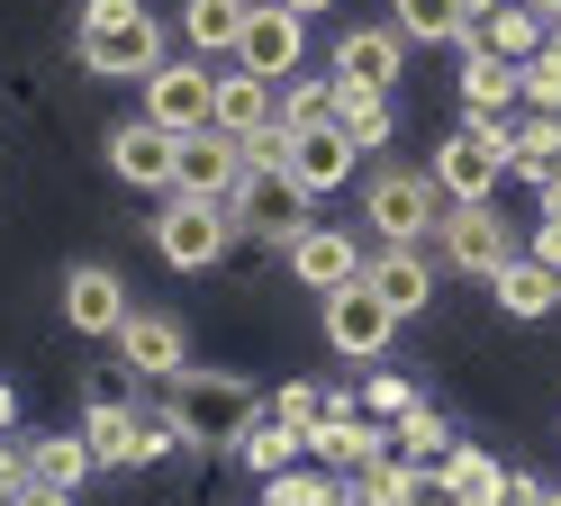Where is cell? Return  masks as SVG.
<instances>
[{
	"label": "cell",
	"instance_id": "f35d334b",
	"mask_svg": "<svg viewBox=\"0 0 561 506\" xmlns=\"http://www.w3.org/2000/svg\"><path fill=\"white\" fill-rule=\"evenodd\" d=\"M27 480H37V461H27V444H19V434H0V506H10Z\"/></svg>",
	"mask_w": 561,
	"mask_h": 506
},
{
	"label": "cell",
	"instance_id": "d4e9b609",
	"mask_svg": "<svg viewBox=\"0 0 561 506\" xmlns=\"http://www.w3.org/2000/svg\"><path fill=\"white\" fill-rule=\"evenodd\" d=\"M244 10H254V0H182V46H191L199 64H208V55H236Z\"/></svg>",
	"mask_w": 561,
	"mask_h": 506
},
{
	"label": "cell",
	"instance_id": "f6af8a7d",
	"mask_svg": "<svg viewBox=\"0 0 561 506\" xmlns=\"http://www.w3.org/2000/svg\"><path fill=\"white\" fill-rule=\"evenodd\" d=\"M280 10H290V19H318V10H335V0H280Z\"/></svg>",
	"mask_w": 561,
	"mask_h": 506
},
{
	"label": "cell",
	"instance_id": "d6986e66",
	"mask_svg": "<svg viewBox=\"0 0 561 506\" xmlns=\"http://www.w3.org/2000/svg\"><path fill=\"white\" fill-rule=\"evenodd\" d=\"M363 289H380V308L390 317H426V299H435V263L416 244H380L371 263H363Z\"/></svg>",
	"mask_w": 561,
	"mask_h": 506
},
{
	"label": "cell",
	"instance_id": "cb8c5ba5",
	"mask_svg": "<svg viewBox=\"0 0 561 506\" xmlns=\"http://www.w3.org/2000/svg\"><path fill=\"white\" fill-rule=\"evenodd\" d=\"M489 299H499L507 317H552V308H561V280L535 263V253H516V263L489 272Z\"/></svg>",
	"mask_w": 561,
	"mask_h": 506
},
{
	"label": "cell",
	"instance_id": "8992f818",
	"mask_svg": "<svg viewBox=\"0 0 561 506\" xmlns=\"http://www.w3.org/2000/svg\"><path fill=\"white\" fill-rule=\"evenodd\" d=\"M227 217H236V235H263V244H290L308 227V191L290 172H272V163H244V181L227 191Z\"/></svg>",
	"mask_w": 561,
	"mask_h": 506
},
{
	"label": "cell",
	"instance_id": "681fc988",
	"mask_svg": "<svg viewBox=\"0 0 561 506\" xmlns=\"http://www.w3.org/2000/svg\"><path fill=\"white\" fill-rule=\"evenodd\" d=\"M416 506H444V497H435V480H426V497H416Z\"/></svg>",
	"mask_w": 561,
	"mask_h": 506
},
{
	"label": "cell",
	"instance_id": "30bf717a",
	"mask_svg": "<svg viewBox=\"0 0 561 506\" xmlns=\"http://www.w3.org/2000/svg\"><path fill=\"white\" fill-rule=\"evenodd\" d=\"M73 55H82V72L146 82V72L163 64V27H154V10H146V19H118V27H82V36H73Z\"/></svg>",
	"mask_w": 561,
	"mask_h": 506
},
{
	"label": "cell",
	"instance_id": "484cf974",
	"mask_svg": "<svg viewBox=\"0 0 561 506\" xmlns=\"http://www.w3.org/2000/svg\"><path fill=\"white\" fill-rule=\"evenodd\" d=\"M299 452H308V434H290V425L272 416V407H263L254 425L236 434V461L254 470V480H280V470H299Z\"/></svg>",
	"mask_w": 561,
	"mask_h": 506
},
{
	"label": "cell",
	"instance_id": "603a6c76",
	"mask_svg": "<svg viewBox=\"0 0 561 506\" xmlns=\"http://www.w3.org/2000/svg\"><path fill=\"white\" fill-rule=\"evenodd\" d=\"M208 127H227L236 145H254L272 127V82H263V72H218V108H208Z\"/></svg>",
	"mask_w": 561,
	"mask_h": 506
},
{
	"label": "cell",
	"instance_id": "60d3db41",
	"mask_svg": "<svg viewBox=\"0 0 561 506\" xmlns=\"http://www.w3.org/2000/svg\"><path fill=\"white\" fill-rule=\"evenodd\" d=\"M118 19H146V0H82V27H118Z\"/></svg>",
	"mask_w": 561,
	"mask_h": 506
},
{
	"label": "cell",
	"instance_id": "44dd1931",
	"mask_svg": "<svg viewBox=\"0 0 561 506\" xmlns=\"http://www.w3.org/2000/svg\"><path fill=\"white\" fill-rule=\"evenodd\" d=\"M308 452H318V470H335V480H354L363 461H380L390 452V434H380L363 407H344V416H327L318 434H308Z\"/></svg>",
	"mask_w": 561,
	"mask_h": 506
},
{
	"label": "cell",
	"instance_id": "6da1fadb",
	"mask_svg": "<svg viewBox=\"0 0 561 506\" xmlns=\"http://www.w3.org/2000/svg\"><path fill=\"white\" fill-rule=\"evenodd\" d=\"M163 425H172V444H191V452H236V434L263 416V398L254 380H236V371H182V380H163Z\"/></svg>",
	"mask_w": 561,
	"mask_h": 506
},
{
	"label": "cell",
	"instance_id": "7bdbcfd3",
	"mask_svg": "<svg viewBox=\"0 0 561 506\" xmlns=\"http://www.w3.org/2000/svg\"><path fill=\"white\" fill-rule=\"evenodd\" d=\"M10 506H73V488H46V480H27V488H19Z\"/></svg>",
	"mask_w": 561,
	"mask_h": 506
},
{
	"label": "cell",
	"instance_id": "e575fe53",
	"mask_svg": "<svg viewBox=\"0 0 561 506\" xmlns=\"http://www.w3.org/2000/svg\"><path fill=\"white\" fill-rule=\"evenodd\" d=\"M344 407H354V398H344V389H318V380L272 389V416L290 425V434H318V425H327V416H344Z\"/></svg>",
	"mask_w": 561,
	"mask_h": 506
},
{
	"label": "cell",
	"instance_id": "4316f807",
	"mask_svg": "<svg viewBox=\"0 0 561 506\" xmlns=\"http://www.w3.org/2000/svg\"><path fill=\"white\" fill-rule=\"evenodd\" d=\"M344 497H354V506H416V497H426V470L399 461V452H380V461H363L354 480H344Z\"/></svg>",
	"mask_w": 561,
	"mask_h": 506
},
{
	"label": "cell",
	"instance_id": "8d00e7d4",
	"mask_svg": "<svg viewBox=\"0 0 561 506\" xmlns=\"http://www.w3.org/2000/svg\"><path fill=\"white\" fill-rule=\"evenodd\" d=\"M516 91H525V108H535V118H561V36H552L535 64H516Z\"/></svg>",
	"mask_w": 561,
	"mask_h": 506
},
{
	"label": "cell",
	"instance_id": "74e56055",
	"mask_svg": "<svg viewBox=\"0 0 561 506\" xmlns=\"http://www.w3.org/2000/svg\"><path fill=\"white\" fill-rule=\"evenodd\" d=\"M408 407H416V389H408L399 371H371V380H363V416H371V425H399Z\"/></svg>",
	"mask_w": 561,
	"mask_h": 506
},
{
	"label": "cell",
	"instance_id": "c3c4849f",
	"mask_svg": "<svg viewBox=\"0 0 561 506\" xmlns=\"http://www.w3.org/2000/svg\"><path fill=\"white\" fill-rule=\"evenodd\" d=\"M535 10H543V19H561V0H535Z\"/></svg>",
	"mask_w": 561,
	"mask_h": 506
},
{
	"label": "cell",
	"instance_id": "f546056e",
	"mask_svg": "<svg viewBox=\"0 0 561 506\" xmlns=\"http://www.w3.org/2000/svg\"><path fill=\"white\" fill-rule=\"evenodd\" d=\"M390 27L416 36V46H462V0H390Z\"/></svg>",
	"mask_w": 561,
	"mask_h": 506
},
{
	"label": "cell",
	"instance_id": "83f0119b",
	"mask_svg": "<svg viewBox=\"0 0 561 506\" xmlns=\"http://www.w3.org/2000/svg\"><path fill=\"white\" fill-rule=\"evenodd\" d=\"M335 127H344L354 154H371V145H390L399 108H390V91H344V82H335Z\"/></svg>",
	"mask_w": 561,
	"mask_h": 506
},
{
	"label": "cell",
	"instance_id": "bcb514c9",
	"mask_svg": "<svg viewBox=\"0 0 561 506\" xmlns=\"http://www.w3.org/2000/svg\"><path fill=\"white\" fill-rule=\"evenodd\" d=\"M489 10H507V0H462V19H489Z\"/></svg>",
	"mask_w": 561,
	"mask_h": 506
},
{
	"label": "cell",
	"instance_id": "ffe728a7",
	"mask_svg": "<svg viewBox=\"0 0 561 506\" xmlns=\"http://www.w3.org/2000/svg\"><path fill=\"white\" fill-rule=\"evenodd\" d=\"M354 145H344V127H308V136H290V154H280V172L299 181L308 199H327V191H344V181H354Z\"/></svg>",
	"mask_w": 561,
	"mask_h": 506
},
{
	"label": "cell",
	"instance_id": "52a82bcc",
	"mask_svg": "<svg viewBox=\"0 0 561 506\" xmlns=\"http://www.w3.org/2000/svg\"><path fill=\"white\" fill-rule=\"evenodd\" d=\"M208 108H218V72H208L199 55H163V64L146 72V118H154L163 136L208 127Z\"/></svg>",
	"mask_w": 561,
	"mask_h": 506
},
{
	"label": "cell",
	"instance_id": "277c9868",
	"mask_svg": "<svg viewBox=\"0 0 561 506\" xmlns=\"http://www.w3.org/2000/svg\"><path fill=\"white\" fill-rule=\"evenodd\" d=\"M227 244H236V217L227 199H191V191H172L154 208V253L172 272H208V263H227Z\"/></svg>",
	"mask_w": 561,
	"mask_h": 506
},
{
	"label": "cell",
	"instance_id": "3957f363",
	"mask_svg": "<svg viewBox=\"0 0 561 506\" xmlns=\"http://www.w3.org/2000/svg\"><path fill=\"white\" fill-rule=\"evenodd\" d=\"M444 191H435V172H371L363 181V227L380 235V244H426L435 227H444Z\"/></svg>",
	"mask_w": 561,
	"mask_h": 506
},
{
	"label": "cell",
	"instance_id": "b9f144b4",
	"mask_svg": "<svg viewBox=\"0 0 561 506\" xmlns=\"http://www.w3.org/2000/svg\"><path fill=\"white\" fill-rule=\"evenodd\" d=\"M499 506H543V480H535V470H507V488H499Z\"/></svg>",
	"mask_w": 561,
	"mask_h": 506
},
{
	"label": "cell",
	"instance_id": "ba28073f",
	"mask_svg": "<svg viewBox=\"0 0 561 506\" xmlns=\"http://www.w3.org/2000/svg\"><path fill=\"white\" fill-rule=\"evenodd\" d=\"M299 64H308V19H290L280 0H254V10H244V36H236V72H263L280 91Z\"/></svg>",
	"mask_w": 561,
	"mask_h": 506
},
{
	"label": "cell",
	"instance_id": "9a60e30c",
	"mask_svg": "<svg viewBox=\"0 0 561 506\" xmlns=\"http://www.w3.org/2000/svg\"><path fill=\"white\" fill-rule=\"evenodd\" d=\"M390 335H399V317L380 308V289L354 280V289H335V299H327V344H335L344 361H380Z\"/></svg>",
	"mask_w": 561,
	"mask_h": 506
},
{
	"label": "cell",
	"instance_id": "4dcf8cb0",
	"mask_svg": "<svg viewBox=\"0 0 561 506\" xmlns=\"http://www.w3.org/2000/svg\"><path fill=\"white\" fill-rule=\"evenodd\" d=\"M507 172H516V181H535V191H543V181L561 172V118H525V127L507 136Z\"/></svg>",
	"mask_w": 561,
	"mask_h": 506
},
{
	"label": "cell",
	"instance_id": "9c48e42d",
	"mask_svg": "<svg viewBox=\"0 0 561 506\" xmlns=\"http://www.w3.org/2000/svg\"><path fill=\"white\" fill-rule=\"evenodd\" d=\"M444 263L453 272H471V280H489L499 263H516V235H507V217H499V199H462V208H444Z\"/></svg>",
	"mask_w": 561,
	"mask_h": 506
},
{
	"label": "cell",
	"instance_id": "d590c367",
	"mask_svg": "<svg viewBox=\"0 0 561 506\" xmlns=\"http://www.w3.org/2000/svg\"><path fill=\"white\" fill-rule=\"evenodd\" d=\"M263 506H354V497L335 470H280V480H263Z\"/></svg>",
	"mask_w": 561,
	"mask_h": 506
},
{
	"label": "cell",
	"instance_id": "836d02e7",
	"mask_svg": "<svg viewBox=\"0 0 561 506\" xmlns=\"http://www.w3.org/2000/svg\"><path fill=\"white\" fill-rule=\"evenodd\" d=\"M390 452H399V461H416V470H435V461L453 452V425H444V416L426 407V398H416V407H408V416L390 425Z\"/></svg>",
	"mask_w": 561,
	"mask_h": 506
},
{
	"label": "cell",
	"instance_id": "2e32d148",
	"mask_svg": "<svg viewBox=\"0 0 561 506\" xmlns=\"http://www.w3.org/2000/svg\"><path fill=\"white\" fill-rule=\"evenodd\" d=\"M110 172L127 181V191H163L172 199V172H182V136H163L154 118H136L110 136Z\"/></svg>",
	"mask_w": 561,
	"mask_h": 506
},
{
	"label": "cell",
	"instance_id": "4fadbf2b",
	"mask_svg": "<svg viewBox=\"0 0 561 506\" xmlns=\"http://www.w3.org/2000/svg\"><path fill=\"white\" fill-rule=\"evenodd\" d=\"M118 361H127V371L136 380H182L191 371V344H182V317H163V308H136L127 325H118Z\"/></svg>",
	"mask_w": 561,
	"mask_h": 506
},
{
	"label": "cell",
	"instance_id": "ab89813d",
	"mask_svg": "<svg viewBox=\"0 0 561 506\" xmlns=\"http://www.w3.org/2000/svg\"><path fill=\"white\" fill-rule=\"evenodd\" d=\"M525 253H535V263L561 280V208H543V217H535V244H525Z\"/></svg>",
	"mask_w": 561,
	"mask_h": 506
},
{
	"label": "cell",
	"instance_id": "7402d4cb",
	"mask_svg": "<svg viewBox=\"0 0 561 506\" xmlns=\"http://www.w3.org/2000/svg\"><path fill=\"white\" fill-rule=\"evenodd\" d=\"M499 488H507V461H489L480 444H453L435 461V497L444 506H499Z\"/></svg>",
	"mask_w": 561,
	"mask_h": 506
},
{
	"label": "cell",
	"instance_id": "f1b7e54d",
	"mask_svg": "<svg viewBox=\"0 0 561 506\" xmlns=\"http://www.w3.org/2000/svg\"><path fill=\"white\" fill-rule=\"evenodd\" d=\"M272 127H280V136L335 127V82H308V72H290V82L272 91Z\"/></svg>",
	"mask_w": 561,
	"mask_h": 506
},
{
	"label": "cell",
	"instance_id": "f907efd6",
	"mask_svg": "<svg viewBox=\"0 0 561 506\" xmlns=\"http://www.w3.org/2000/svg\"><path fill=\"white\" fill-rule=\"evenodd\" d=\"M543 506H561V488H543Z\"/></svg>",
	"mask_w": 561,
	"mask_h": 506
},
{
	"label": "cell",
	"instance_id": "1f68e13d",
	"mask_svg": "<svg viewBox=\"0 0 561 506\" xmlns=\"http://www.w3.org/2000/svg\"><path fill=\"white\" fill-rule=\"evenodd\" d=\"M27 461H37V480H46V488H82L91 470H100L91 444H82V425H73V434H37V444H27Z\"/></svg>",
	"mask_w": 561,
	"mask_h": 506
},
{
	"label": "cell",
	"instance_id": "5b68a950",
	"mask_svg": "<svg viewBox=\"0 0 561 506\" xmlns=\"http://www.w3.org/2000/svg\"><path fill=\"white\" fill-rule=\"evenodd\" d=\"M82 444H91V461H100V470H146V461H163V452H172V425H163V416H136L127 398L100 389L91 407H82Z\"/></svg>",
	"mask_w": 561,
	"mask_h": 506
},
{
	"label": "cell",
	"instance_id": "e0dca14e",
	"mask_svg": "<svg viewBox=\"0 0 561 506\" xmlns=\"http://www.w3.org/2000/svg\"><path fill=\"white\" fill-rule=\"evenodd\" d=\"M552 19L535 10V0H507V10H489V19H471L462 27V55H499V64H535L552 36H543Z\"/></svg>",
	"mask_w": 561,
	"mask_h": 506
},
{
	"label": "cell",
	"instance_id": "7dc6e473",
	"mask_svg": "<svg viewBox=\"0 0 561 506\" xmlns=\"http://www.w3.org/2000/svg\"><path fill=\"white\" fill-rule=\"evenodd\" d=\"M543 208H561V172H552V181H543Z\"/></svg>",
	"mask_w": 561,
	"mask_h": 506
},
{
	"label": "cell",
	"instance_id": "7a4b0ae2",
	"mask_svg": "<svg viewBox=\"0 0 561 506\" xmlns=\"http://www.w3.org/2000/svg\"><path fill=\"white\" fill-rule=\"evenodd\" d=\"M435 191L462 208V199H499V181H507V127L499 118H462L444 145H435Z\"/></svg>",
	"mask_w": 561,
	"mask_h": 506
},
{
	"label": "cell",
	"instance_id": "8fae6325",
	"mask_svg": "<svg viewBox=\"0 0 561 506\" xmlns=\"http://www.w3.org/2000/svg\"><path fill=\"white\" fill-rule=\"evenodd\" d=\"M399 72H408L399 27H344L327 55V82H344V91H399Z\"/></svg>",
	"mask_w": 561,
	"mask_h": 506
},
{
	"label": "cell",
	"instance_id": "ee69618b",
	"mask_svg": "<svg viewBox=\"0 0 561 506\" xmlns=\"http://www.w3.org/2000/svg\"><path fill=\"white\" fill-rule=\"evenodd\" d=\"M10 425H19V389L0 380V434H10Z\"/></svg>",
	"mask_w": 561,
	"mask_h": 506
},
{
	"label": "cell",
	"instance_id": "ac0fdd59",
	"mask_svg": "<svg viewBox=\"0 0 561 506\" xmlns=\"http://www.w3.org/2000/svg\"><path fill=\"white\" fill-rule=\"evenodd\" d=\"M244 181V145L227 127H191L182 136V172H172V191H191V199H227Z\"/></svg>",
	"mask_w": 561,
	"mask_h": 506
},
{
	"label": "cell",
	"instance_id": "d6a6232c",
	"mask_svg": "<svg viewBox=\"0 0 561 506\" xmlns=\"http://www.w3.org/2000/svg\"><path fill=\"white\" fill-rule=\"evenodd\" d=\"M507 100H525V91H516V64H499V55H462V108H471V118H499Z\"/></svg>",
	"mask_w": 561,
	"mask_h": 506
},
{
	"label": "cell",
	"instance_id": "5bb4252c",
	"mask_svg": "<svg viewBox=\"0 0 561 506\" xmlns=\"http://www.w3.org/2000/svg\"><path fill=\"white\" fill-rule=\"evenodd\" d=\"M127 317H136V308H127V280H118L110 263H73V272H64V325H73V335H100V344H110Z\"/></svg>",
	"mask_w": 561,
	"mask_h": 506
},
{
	"label": "cell",
	"instance_id": "7c38bea8",
	"mask_svg": "<svg viewBox=\"0 0 561 506\" xmlns=\"http://www.w3.org/2000/svg\"><path fill=\"white\" fill-rule=\"evenodd\" d=\"M280 263H290L308 289H327V299H335V289H354V280H363V263H371V253H363V235L318 227V217H308V227H299L290 244H280Z\"/></svg>",
	"mask_w": 561,
	"mask_h": 506
}]
</instances>
